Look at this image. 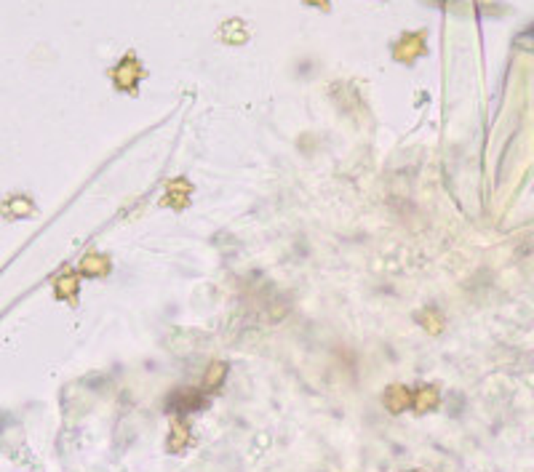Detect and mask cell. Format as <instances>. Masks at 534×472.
<instances>
[{
  "instance_id": "cell-1",
  "label": "cell",
  "mask_w": 534,
  "mask_h": 472,
  "mask_svg": "<svg viewBox=\"0 0 534 472\" xmlns=\"http://www.w3.org/2000/svg\"><path fill=\"white\" fill-rule=\"evenodd\" d=\"M385 406H388V411L393 413L406 411V409L412 406V392L403 387V385H390L388 392H385Z\"/></svg>"
},
{
  "instance_id": "cell-2",
  "label": "cell",
  "mask_w": 534,
  "mask_h": 472,
  "mask_svg": "<svg viewBox=\"0 0 534 472\" xmlns=\"http://www.w3.org/2000/svg\"><path fill=\"white\" fill-rule=\"evenodd\" d=\"M412 403H414V409H417V411L425 413V411H433L438 403H441V395H438L436 387H420L412 395Z\"/></svg>"
},
{
  "instance_id": "cell-3",
  "label": "cell",
  "mask_w": 534,
  "mask_h": 472,
  "mask_svg": "<svg viewBox=\"0 0 534 472\" xmlns=\"http://www.w3.org/2000/svg\"><path fill=\"white\" fill-rule=\"evenodd\" d=\"M198 406H201V392H195V389H179V392L171 395L174 411H193Z\"/></svg>"
},
{
  "instance_id": "cell-4",
  "label": "cell",
  "mask_w": 534,
  "mask_h": 472,
  "mask_svg": "<svg viewBox=\"0 0 534 472\" xmlns=\"http://www.w3.org/2000/svg\"><path fill=\"white\" fill-rule=\"evenodd\" d=\"M187 440H190V432H187V424L179 422V419H174V422H171V432H169V451H174V454H179V451H184V446H187Z\"/></svg>"
},
{
  "instance_id": "cell-5",
  "label": "cell",
  "mask_w": 534,
  "mask_h": 472,
  "mask_svg": "<svg viewBox=\"0 0 534 472\" xmlns=\"http://www.w3.org/2000/svg\"><path fill=\"white\" fill-rule=\"evenodd\" d=\"M225 376H227V365H225V363H219V361H217V363H211V365H208L206 376H203V387H206V389L219 387Z\"/></svg>"
},
{
  "instance_id": "cell-6",
  "label": "cell",
  "mask_w": 534,
  "mask_h": 472,
  "mask_svg": "<svg viewBox=\"0 0 534 472\" xmlns=\"http://www.w3.org/2000/svg\"><path fill=\"white\" fill-rule=\"evenodd\" d=\"M73 289H75V278H61L57 294H59V296H67V294H73Z\"/></svg>"
},
{
  "instance_id": "cell-7",
  "label": "cell",
  "mask_w": 534,
  "mask_h": 472,
  "mask_svg": "<svg viewBox=\"0 0 534 472\" xmlns=\"http://www.w3.org/2000/svg\"><path fill=\"white\" fill-rule=\"evenodd\" d=\"M409 472H414V470H409Z\"/></svg>"
}]
</instances>
